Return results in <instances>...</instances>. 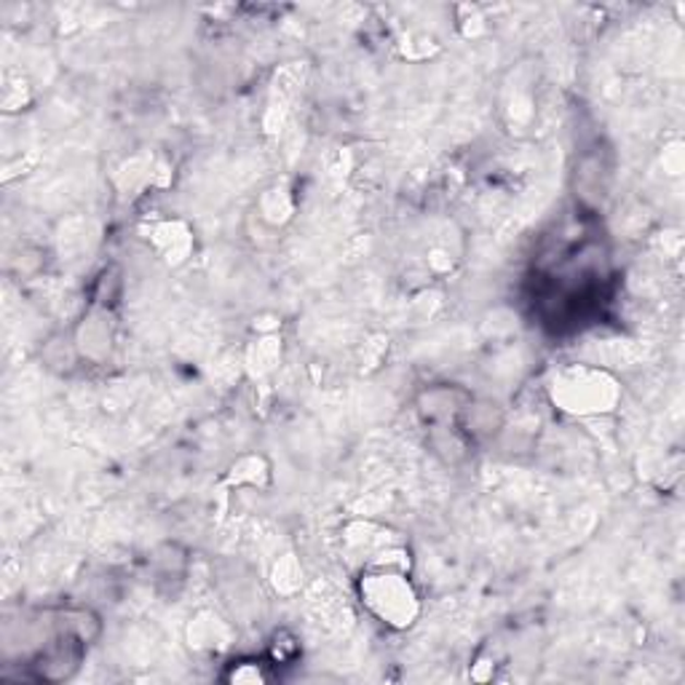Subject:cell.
<instances>
[{
  "instance_id": "obj_1",
  "label": "cell",
  "mask_w": 685,
  "mask_h": 685,
  "mask_svg": "<svg viewBox=\"0 0 685 685\" xmlns=\"http://www.w3.org/2000/svg\"><path fill=\"white\" fill-rule=\"evenodd\" d=\"M362 602L381 622L392 624V627H410L416 618V594L399 573L381 570L364 576Z\"/></svg>"
},
{
  "instance_id": "obj_2",
  "label": "cell",
  "mask_w": 685,
  "mask_h": 685,
  "mask_svg": "<svg viewBox=\"0 0 685 685\" xmlns=\"http://www.w3.org/2000/svg\"><path fill=\"white\" fill-rule=\"evenodd\" d=\"M471 405V394H466L458 386H434L423 394L418 401V410L421 416L431 423L440 421H453V418L464 416L466 407Z\"/></svg>"
},
{
  "instance_id": "obj_3",
  "label": "cell",
  "mask_w": 685,
  "mask_h": 685,
  "mask_svg": "<svg viewBox=\"0 0 685 685\" xmlns=\"http://www.w3.org/2000/svg\"><path fill=\"white\" fill-rule=\"evenodd\" d=\"M271 664H265V661H233V672L230 675H226L230 683H263L268 681L271 672H268Z\"/></svg>"
}]
</instances>
